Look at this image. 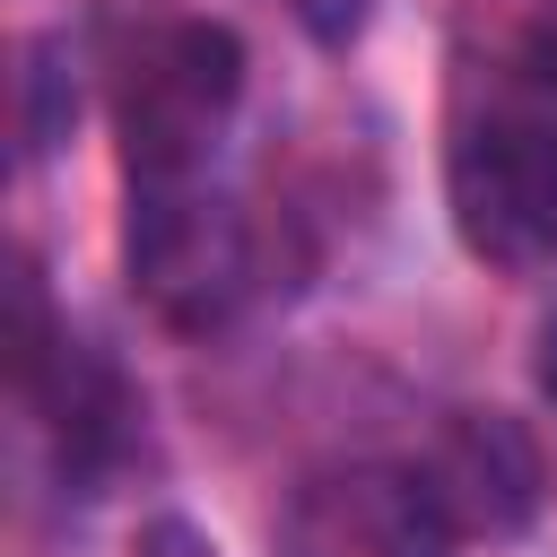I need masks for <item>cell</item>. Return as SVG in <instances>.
<instances>
[{"mask_svg": "<svg viewBox=\"0 0 557 557\" xmlns=\"http://www.w3.org/2000/svg\"><path fill=\"white\" fill-rule=\"evenodd\" d=\"M444 209L470 261L505 278L557 270V78L531 44L461 70L444 122Z\"/></svg>", "mask_w": 557, "mask_h": 557, "instance_id": "6da1fadb", "label": "cell"}, {"mask_svg": "<svg viewBox=\"0 0 557 557\" xmlns=\"http://www.w3.org/2000/svg\"><path fill=\"white\" fill-rule=\"evenodd\" d=\"M96 70H104V104H113L131 183L209 174V148L226 131V113L244 104L235 26L200 17V9H165V0H113L96 17Z\"/></svg>", "mask_w": 557, "mask_h": 557, "instance_id": "7a4b0ae2", "label": "cell"}, {"mask_svg": "<svg viewBox=\"0 0 557 557\" xmlns=\"http://www.w3.org/2000/svg\"><path fill=\"white\" fill-rule=\"evenodd\" d=\"M122 270L165 331L200 339V331H226L261 287V235L209 174H165V183H131Z\"/></svg>", "mask_w": 557, "mask_h": 557, "instance_id": "3957f363", "label": "cell"}, {"mask_svg": "<svg viewBox=\"0 0 557 557\" xmlns=\"http://www.w3.org/2000/svg\"><path fill=\"white\" fill-rule=\"evenodd\" d=\"M426 496L444 505V522L461 540H513L540 522L548 505V461H540V435L513 418V409H453L418 461Z\"/></svg>", "mask_w": 557, "mask_h": 557, "instance_id": "277c9868", "label": "cell"}, {"mask_svg": "<svg viewBox=\"0 0 557 557\" xmlns=\"http://www.w3.org/2000/svg\"><path fill=\"white\" fill-rule=\"evenodd\" d=\"M287 540H296V557H453L461 531L444 522V505L426 496L418 470L357 461V470L305 479Z\"/></svg>", "mask_w": 557, "mask_h": 557, "instance_id": "5b68a950", "label": "cell"}, {"mask_svg": "<svg viewBox=\"0 0 557 557\" xmlns=\"http://www.w3.org/2000/svg\"><path fill=\"white\" fill-rule=\"evenodd\" d=\"M17 392H26V409L44 418L52 461H61V479H70L78 496L131 461V444H139V392L122 383V366H113L96 339L61 331V339L17 374Z\"/></svg>", "mask_w": 557, "mask_h": 557, "instance_id": "8992f818", "label": "cell"}, {"mask_svg": "<svg viewBox=\"0 0 557 557\" xmlns=\"http://www.w3.org/2000/svg\"><path fill=\"white\" fill-rule=\"evenodd\" d=\"M52 52L61 44H35L26 52V157H44L70 131V113H78V87H70V70H52Z\"/></svg>", "mask_w": 557, "mask_h": 557, "instance_id": "52a82bcc", "label": "cell"}, {"mask_svg": "<svg viewBox=\"0 0 557 557\" xmlns=\"http://www.w3.org/2000/svg\"><path fill=\"white\" fill-rule=\"evenodd\" d=\"M278 9H287L322 52H348V44L374 26V0H278Z\"/></svg>", "mask_w": 557, "mask_h": 557, "instance_id": "ba28073f", "label": "cell"}, {"mask_svg": "<svg viewBox=\"0 0 557 557\" xmlns=\"http://www.w3.org/2000/svg\"><path fill=\"white\" fill-rule=\"evenodd\" d=\"M131 557H218V540L200 522H183V513H157V522H139V548Z\"/></svg>", "mask_w": 557, "mask_h": 557, "instance_id": "9c48e42d", "label": "cell"}, {"mask_svg": "<svg viewBox=\"0 0 557 557\" xmlns=\"http://www.w3.org/2000/svg\"><path fill=\"white\" fill-rule=\"evenodd\" d=\"M522 44H531V52H540V70L557 78V0H540V9H531V26H522Z\"/></svg>", "mask_w": 557, "mask_h": 557, "instance_id": "30bf717a", "label": "cell"}, {"mask_svg": "<svg viewBox=\"0 0 557 557\" xmlns=\"http://www.w3.org/2000/svg\"><path fill=\"white\" fill-rule=\"evenodd\" d=\"M531 366H540V400L557 409V313L540 322V357H531Z\"/></svg>", "mask_w": 557, "mask_h": 557, "instance_id": "8fae6325", "label": "cell"}]
</instances>
